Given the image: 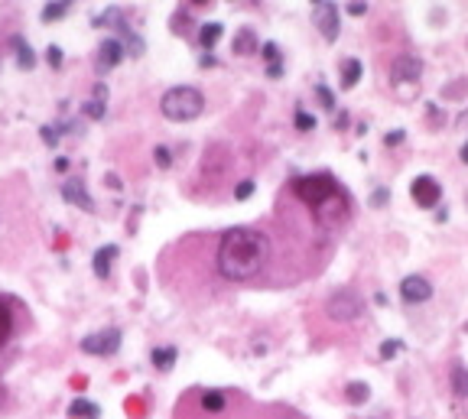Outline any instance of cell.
Returning <instances> with one entry per match:
<instances>
[{
	"label": "cell",
	"instance_id": "cell-1",
	"mask_svg": "<svg viewBox=\"0 0 468 419\" xmlns=\"http://www.w3.org/2000/svg\"><path fill=\"white\" fill-rule=\"evenodd\" d=\"M267 260H270V241L257 228H231L218 241L215 263L224 280H234V283L254 280L267 267Z\"/></svg>",
	"mask_w": 468,
	"mask_h": 419
},
{
	"label": "cell",
	"instance_id": "cell-2",
	"mask_svg": "<svg viewBox=\"0 0 468 419\" xmlns=\"http://www.w3.org/2000/svg\"><path fill=\"white\" fill-rule=\"evenodd\" d=\"M160 111L166 121H176V123H185V121H196L198 114L205 111V95L192 85H179V88H169L166 95L160 98Z\"/></svg>",
	"mask_w": 468,
	"mask_h": 419
},
{
	"label": "cell",
	"instance_id": "cell-3",
	"mask_svg": "<svg viewBox=\"0 0 468 419\" xmlns=\"http://www.w3.org/2000/svg\"><path fill=\"white\" fill-rule=\"evenodd\" d=\"M293 192L303 198L312 211H319L325 202H332L335 195H342V185L335 182L329 173H316V176H299V179H293Z\"/></svg>",
	"mask_w": 468,
	"mask_h": 419
},
{
	"label": "cell",
	"instance_id": "cell-4",
	"mask_svg": "<svg viewBox=\"0 0 468 419\" xmlns=\"http://www.w3.org/2000/svg\"><path fill=\"white\" fill-rule=\"evenodd\" d=\"M121 342L124 335L121 328H101V332H91L82 338V351L85 355H95V358H111V355H117L121 351Z\"/></svg>",
	"mask_w": 468,
	"mask_h": 419
},
{
	"label": "cell",
	"instance_id": "cell-5",
	"mask_svg": "<svg viewBox=\"0 0 468 419\" xmlns=\"http://www.w3.org/2000/svg\"><path fill=\"white\" fill-rule=\"evenodd\" d=\"M312 23H316V29L325 36V43H335L338 33H342V23H338V3H332V0L312 3Z\"/></svg>",
	"mask_w": 468,
	"mask_h": 419
},
{
	"label": "cell",
	"instance_id": "cell-6",
	"mask_svg": "<svg viewBox=\"0 0 468 419\" xmlns=\"http://www.w3.org/2000/svg\"><path fill=\"white\" fill-rule=\"evenodd\" d=\"M325 312H329V319H335V322H355L358 315H361V299H358L355 293H348V289H338V293L329 296Z\"/></svg>",
	"mask_w": 468,
	"mask_h": 419
},
{
	"label": "cell",
	"instance_id": "cell-7",
	"mask_svg": "<svg viewBox=\"0 0 468 419\" xmlns=\"http://www.w3.org/2000/svg\"><path fill=\"white\" fill-rule=\"evenodd\" d=\"M410 195H413V202L419 208H436L439 198H443V189H439V182L432 176H417L413 185H410Z\"/></svg>",
	"mask_w": 468,
	"mask_h": 419
},
{
	"label": "cell",
	"instance_id": "cell-8",
	"mask_svg": "<svg viewBox=\"0 0 468 419\" xmlns=\"http://www.w3.org/2000/svg\"><path fill=\"white\" fill-rule=\"evenodd\" d=\"M400 296L407 306H419V302H430L432 299V283L426 276H419V273H410L403 276V283H400Z\"/></svg>",
	"mask_w": 468,
	"mask_h": 419
},
{
	"label": "cell",
	"instance_id": "cell-9",
	"mask_svg": "<svg viewBox=\"0 0 468 419\" xmlns=\"http://www.w3.org/2000/svg\"><path fill=\"white\" fill-rule=\"evenodd\" d=\"M419 75H423V62L417 59V56H397L394 62H390V82H417Z\"/></svg>",
	"mask_w": 468,
	"mask_h": 419
},
{
	"label": "cell",
	"instance_id": "cell-10",
	"mask_svg": "<svg viewBox=\"0 0 468 419\" xmlns=\"http://www.w3.org/2000/svg\"><path fill=\"white\" fill-rule=\"evenodd\" d=\"M121 59H124V43L121 39H114V36H108L104 43L98 46V72H111V69H117L121 65Z\"/></svg>",
	"mask_w": 468,
	"mask_h": 419
},
{
	"label": "cell",
	"instance_id": "cell-11",
	"mask_svg": "<svg viewBox=\"0 0 468 419\" xmlns=\"http://www.w3.org/2000/svg\"><path fill=\"white\" fill-rule=\"evenodd\" d=\"M62 198L69 202V205H78L82 211H95V202L88 195V189L82 179H69V182L62 185Z\"/></svg>",
	"mask_w": 468,
	"mask_h": 419
},
{
	"label": "cell",
	"instance_id": "cell-12",
	"mask_svg": "<svg viewBox=\"0 0 468 419\" xmlns=\"http://www.w3.org/2000/svg\"><path fill=\"white\" fill-rule=\"evenodd\" d=\"M114 257H117V247H114V244L95 250V260H91V267H95V276H98V280H108V276H111Z\"/></svg>",
	"mask_w": 468,
	"mask_h": 419
},
{
	"label": "cell",
	"instance_id": "cell-13",
	"mask_svg": "<svg viewBox=\"0 0 468 419\" xmlns=\"http://www.w3.org/2000/svg\"><path fill=\"white\" fill-rule=\"evenodd\" d=\"M176 358H179V351H176L173 345H160L150 351V361H153V368L156 370H173Z\"/></svg>",
	"mask_w": 468,
	"mask_h": 419
},
{
	"label": "cell",
	"instance_id": "cell-14",
	"mask_svg": "<svg viewBox=\"0 0 468 419\" xmlns=\"http://www.w3.org/2000/svg\"><path fill=\"white\" fill-rule=\"evenodd\" d=\"M10 46L16 49V65L30 72V69L36 65V52H33V46H30V43H26L23 36H13V39H10Z\"/></svg>",
	"mask_w": 468,
	"mask_h": 419
},
{
	"label": "cell",
	"instance_id": "cell-15",
	"mask_svg": "<svg viewBox=\"0 0 468 419\" xmlns=\"http://www.w3.org/2000/svg\"><path fill=\"white\" fill-rule=\"evenodd\" d=\"M69 416L72 419H101V407L98 403H91V400H72L69 403Z\"/></svg>",
	"mask_w": 468,
	"mask_h": 419
},
{
	"label": "cell",
	"instance_id": "cell-16",
	"mask_svg": "<svg viewBox=\"0 0 468 419\" xmlns=\"http://www.w3.org/2000/svg\"><path fill=\"white\" fill-rule=\"evenodd\" d=\"M234 52H237V56H254V52H260L257 33H254V29H241V33L234 36Z\"/></svg>",
	"mask_w": 468,
	"mask_h": 419
},
{
	"label": "cell",
	"instance_id": "cell-17",
	"mask_svg": "<svg viewBox=\"0 0 468 419\" xmlns=\"http://www.w3.org/2000/svg\"><path fill=\"white\" fill-rule=\"evenodd\" d=\"M13 338V312H10V299L0 296V348Z\"/></svg>",
	"mask_w": 468,
	"mask_h": 419
},
{
	"label": "cell",
	"instance_id": "cell-18",
	"mask_svg": "<svg viewBox=\"0 0 468 419\" xmlns=\"http://www.w3.org/2000/svg\"><path fill=\"white\" fill-rule=\"evenodd\" d=\"M62 134H69V130H65V121H62V123H46V127H39V136H43V143H46V147H59Z\"/></svg>",
	"mask_w": 468,
	"mask_h": 419
},
{
	"label": "cell",
	"instance_id": "cell-19",
	"mask_svg": "<svg viewBox=\"0 0 468 419\" xmlns=\"http://www.w3.org/2000/svg\"><path fill=\"white\" fill-rule=\"evenodd\" d=\"M361 72H364V65H361L358 59H348L345 69H342V85H345V88H355L358 78H361Z\"/></svg>",
	"mask_w": 468,
	"mask_h": 419
},
{
	"label": "cell",
	"instance_id": "cell-20",
	"mask_svg": "<svg viewBox=\"0 0 468 419\" xmlns=\"http://www.w3.org/2000/svg\"><path fill=\"white\" fill-rule=\"evenodd\" d=\"M345 396H348V403H355V407H361L364 400L371 396V390H368V383H361V381H351L345 387Z\"/></svg>",
	"mask_w": 468,
	"mask_h": 419
},
{
	"label": "cell",
	"instance_id": "cell-21",
	"mask_svg": "<svg viewBox=\"0 0 468 419\" xmlns=\"http://www.w3.org/2000/svg\"><path fill=\"white\" fill-rule=\"evenodd\" d=\"M218 36H222V23H205L198 29V43H202L205 49H211V46L218 43Z\"/></svg>",
	"mask_w": 468,
	"mask_h": 419
},
{
	"label": "cell",
	"instance_id": "cell-22",
	"mask_svg": "<svg viewBox=\"0 0 468 419\" xmlns=\"http://www.w3.org/2000/svg\"><path fill=\"white\" fill-rule=\"evenodd\" d=\"M69 0H56V3H46V10H43V23H52V20H62L65 13H69Z\"/></svg>",
	"mask_w": 468,
	"mask_h": 419
},
{
	"label": "cell",
	"instance_id": "cell-23",
	"mask_svg": "<svg viewBox=\"0 0 468 419\" xmlns=\"http://www.w3.org/2000/svg\"><path fill=\"white\" fill-rule=\"evenodd\" d=\"M260 56L267 62V69H280V65H283V56H280V46H277V43H264V46H260Z\"/></svg>",
	"mask_w": 468,
	"mask_h": 419
},
{
	"label": "cell",
	"instance_id": "cell-24",
	"mask_svg": "<svg viewBox=\"0 0 468 419\" xmlns=\"http://www.w3.org/2000/svg\"><path fill=\"white\" fill-rule=\"evenodd\" d=\"M452 394L462 396V400L468 396V370L465 368H452Z\"/></svg>",
	"mask_w": 468,
	"mask_h": 419
},
{
	"label": "cell",
	"instance_id": "cell-25",
	"mask_svg": "<svg viewBox=\"0 0 468 419\" xmlns=\"http://www.w3.org/2000/svg\"><path fill=\"white\" fill-rule=\"evenodd\" d=\"M202 407L211 409V413H222L224 409V394L222 390H205V394H202Z\"/></svg>",
	"mask_w": 468,
	"mask_h": 419
},
{
	"label": "cell",
	"instance_id": "cell-26",
	"mask_svg": "<svg viewBox=\"0 0 468 419\" xmlns=\"http://www.w3.org/2000/svg\"><path fill=\"white\" fill-rule=\"evenodd\" d=\"M104 104H108L104 98H91V101H85V104H82V111H85L91 121H98V117H104V111H108Z\"/></svg>",
	"mask_w": 468,
	"mask_h": 419
},
{
	"label": "cell",
	"instance_id": "cell-27",
	"mask_svg": "<svg viewBox=\"0 0 468 419\" xmlns=\"http://www.w3.org/2000/svg\"><path fill=\"white\" fill-rule=\"evenodd\" d=\"M153 160H156V166H160V169H169V166H173V156H169V149H166V147L153 149Z\"/></svg>",
	"mask_w": 468,
	"mask_h": 419
},
{
	"label": "cell",
	"instance_id": "cell-28",
	"mask_svg": "<svg viewBox=\"0 0 468 419\" xmlns=\"http://www.w3.org/2000/svg\"><path fill=\"white\" fill-rule=\"evenodd\" d=\"M250 195H254V182H250V179L237 182V189H234V198H237V202H244V198H250Z\"/></svg>",
	"mask_w": 468,
	"mask_h": 419
},
{
	"label": "cell",
	"instance_id": "cell-29",
	"mask_svg": "<svg viewBox=\"0 0 468 419\" xmlns=\"http://www.w3.org/2000/svg\"><path fill=\"white\" fill-rule=\"evenodd\" d=\"M296 127H299V130H312V127H316V117L306 111H296Z\"/></svg>",
	"mask_w": 468,
	"mask_h": 419
},
{
	"label": "cell",
	"instance_id": "cell-30",
	"mask_svg": "<svg viewBox=\"0 0 468 419\" xmlns=\"http://www.w3.org/2000/svg\"><path fill=\"white\" fill-rule=\"evenodd\" d=\"M46 62H49L52 69H62V49L59 46H49V49H46Z\"/></svg>",
	"mask_w": 468,
	"mask_h": 419
},
{
	"label": "cell",
	"instance_id": "cell-31",
	"mask_svg": "<svg viewBox=\"0 0 468 419\" xmlns=\"http://www.w3.org/2000/svg\"><path fill=\"white\" fill-rule=\"evenodd\" d=\"M316 95H319V101H322V104H325V108H329V111H332V108H335L332 91H329V88H325V85H316Z\"/></svg>",
	"mask_w": 468,
	"mask_h": 419
},
{
	"label": "cell",
	"instance_id": "cell-32",
	"mask_svg": "<svg viewBox=\"0 0 468 419\" xmlns=\"http://www.w3.org/2000/svg\"><path fill=\"white\" fill-rule=\"evenodd\" d=\"M397 351H400V342H397V338H390V342H384L381 358H397Z\"/></svg>",
	"mask_w": 468,
	"mask_h": 419
},
{
	"label": "cell",
	"instance_id": "cell-33",
	"mask_svg": "<svg viewBox=\"0 0 468 419\" xmlns=\"http://www.w3.org/2000/svg\"><path fill=\"white\" fill-rule=\"evenodd\" d=\"M348 13H351V16H361V13H368V3H361V0H351V3H348Z\"/></svg>",
	"mask_w": 468,
	"mask_h": 419
},
{
	"label": "cell",
	"instance_id": "cell-34",
	"mask_svg": "<svg viewBox=\"0 0 468 419\" xmlns=\"http://www.w3.org/2000/svg\"><path fill=\"white\" fill-rule=\"evenodd\" d=\"M403 136H407L403 130H394V134H387V136H384V143H387V147H397V143H400Z\"/></svg>",
	"mask_w": 468,
	"mask_h": 419
},
{
	"label": "cell",
	"instance_id": "cell-35",
	"mask_svg": "<svg viewBox=\"0 0 468 419\" xmlns=\"http://www.w3.org/2000/svg\"><path fill=\"white\" fill-rule=\"evenodd\" d=\"M387 202V189H377L374 195H371V205H384Z\"/></svg>",
	"mask_w": 468,
	"mask_h": 419
},
{
	"label": "cell",
	"instance_id": "cell-36",
	"mask_svg": "<svg viewBox=\"0 0 468 419\" xmlns=\"http://www.w3.org/2000/svg\"><path fill=\"white\" fill-rule=\"evenodd\" d=\"M198 65H202V69H209V65H215V56H211V52H205V56H202V62H198Z\"/></svg>",
	"mask_w": 468,
	"mask_h": 419
},
{
	"label": "cell",
	"instance_id": "cell-37",
	"mask_svg": "<svg viewBox=\"0 0 468 419\" xmlns=\"http://www.w3.org/2000/svg\"><path fill=\"white\" fill-rule=\"evenodd\" d=\"M56 169H59V173H65V169H69V160H65V156H59V160H56Z\"/></svg>",
	"mask_w": 468,
	"mask_h": 419
},
{
	"label": "cell",
	"instance_id": "cell-38",
	"mask_svg": "<svg viewBox=\"0 0 468 419\" xmlns=\"http://www.w3.org/2000/svg\"><path fill=\"white\" fill-rule=\"evenodd\" d=\"M458 156H462V163H468V140H465V147L458 149Z\"/></svg>",
	"mask_w": 468,
	"mask_h": 419
}]
</instances>
